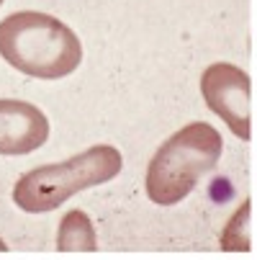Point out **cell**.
Returning <instances> with one entry per match:
<instances>
[{"label":"cell","mask_w":257,"mask_h":260,"mask_svg":"<svg viewBox=\"0 0 257 260\" xmlns=\"http://www.w3.org/2000/svg\"><path fill=\"white\" fill-rule=\"evenodd\" d=\"M98 247L93 221L85 211L72 209L62 216L57 230V250L62 252H93Z\"/></svg>","instance_id":"6"},{"label":"cell","mask_w":257,"mask_h":260,"mask_svg":"<svg viewBox=\"0 0 257 260\" xmlns=\"http://www.w3.org/2000/svg\"><path fill=\"white\" fill-rule=\"evenodd\" d=\"M0 6H3V0H0Z\"/></svg>","instance_id":"9"},{"label":"cell","mask_w":257,"mask_h":260,"mask_svg":"<svg viewBox=\"0 0 257 260\" xmlns=\"http://www.w3.org/2000/svg\"><path fill=\"white\" fill-rule=\"evenodd\" d=\"M121 168L124 157L116 147L95 144L57 165H42L21 175L13 188V201L28 214H44L62 206L67 199L85 188L114 180Z\"/></svg>","instance_id":"3"},{"label":"cell","mask_w":257,"mask_h":260,"mask_svg":"<svg viewBox=\"0 0 257 260\" xmlns=\"http://www.w3.org/2000/svg\"><path fill=\"white\" fill-rule=\"evenodd\" d=\"M249 75L229 62H216L201 75V95L206 106L222 119L234 137L249 139Z\"/></svg>","instance_id":"4"},{"label":"cell","mask_w":257,"mask_h":260,"mask_svg":"<svg viewBox=\"0 0 257 260\" xmlns=\"http://www.w3.org/2000/svg\"><path fill=\"white\" fill-rule=\"evenodd\" d=\"M249 209H252V204L244 201L234 211V216L229 219L227 230L222 232V247L224 250H229V252H237V250L247 252L249 250Z\"/></svg>","instance_id":"7"},{"label":"cell","mask_w":257,"mask_h":260,"mask_svg":"<svg viewBox=\"0 0 257 260\" xmlns=\"http://www.w3.org/2000/svg\"><path fill=\"white\" fill-rule=\"evenodd\" d=\"M0 57L28 78L59 80L78 70L83 44L59 18L39 11H18L0 21Z\"/></svg>","instance_id":"1"},{"label":"cell","mask_w":257,"mask_h":260,"mask_svg":"<svg viewBox=\"0 0 257 260\" xmlns=\"http://www.w3.org/2000/svg\"><path fill=\"white\" fill-rule=\"evenodd\" d=\"M49 139V119L42 108L18 98H0V155H28Z\"/></svg>","instance_id":"5"},{"label":"cell","mask_w":257,"mask_h":260,"mask_svg":"<svg viewBox=\"0 0 257 260\" xmlns=\"http://www.w3.org/2000/svg\"><path fill=\"white\" fill-rule=\"evenodd\" d=\"M6 250H8V245H6L3 240H0V252H6Z\"/></svg>","instance_id":"8"},{"label":"cell","mask_w":257,"mask_h":260,"mask_svg":"<svg viewBox=\"0 0 257 260\" xmlns=\"http://www.w3.org/2000/svg\"><path fill=\"white\" fill-rule=\"evenodd\" d=\"M222 150V134L206 121H193L177 129L150 160L146 196L160 206L180 204L198 180L218 165Z\"/></svg>","instance_id":"2"}]
</instances>
